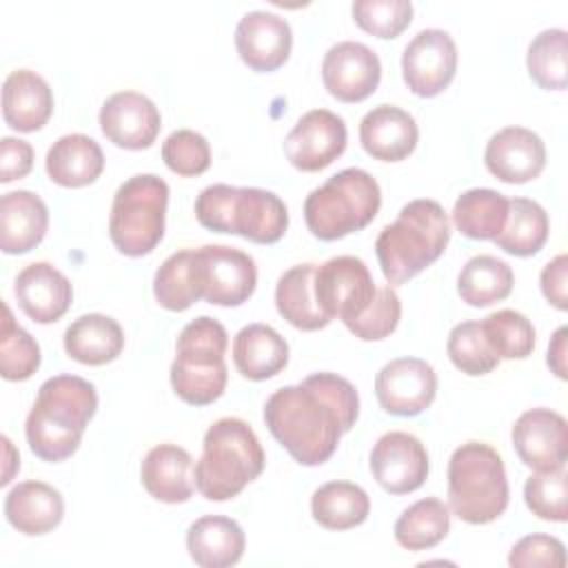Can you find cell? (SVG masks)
<instances>
[{"instance_id":"cell-1","label":"cell","mask_w":568,"mask_h":568,"mask_svg":"<svg viewBox=\"0 0 568 568\" xmlns=\"http://www.w3.org/2000/svg\"><path fill=\"white\" fill-rule=\"evenodd\" d=\"M359 415L355 386L335 373H313L277 388L264 404L271 435L302 466L324 464Z\"/></svg>"},{"instance_id":"cell-2","label":"cell","mask_w":568,"mask_h":568,"mask_svg":"<svg viewBox=\"0 0 568 568\" xmlns=\"http://www.w3.org/2000/svg\"><path fill=\"white\" fill-rule=\"evenodd\" d=\"M95 410L98 393L91 382L78 375L49 377L24 422L29 448L51 464L71 457Z\"/></svg>"},{"instance_id":"cell-3","label":"cell","mask_w":568,"mask_h":568,"mask_svg":"<svg viewBox=\"0 0 568 568\" xmlns=\"http://www.w3.org/2000/svg\"><path fill=\"white\" fill-rule=\"evenodd\" d=\"M450 240V222L435 200H413L375 240V253L388 284H404L442 257Z\"/></svg>"},{"instance_id":"cell-4","label":"cell","mask_w":568,"mask_h":568,"mask_svg":"<svg viewBox=\"0 0 568 568\" xmlns=\"http://www.w3.org/2000/svg\"><path fill=\"white\" fill-rule=\"evenodd\" d=\"M266 457L255 430L240 417L213 422L195 464V488L209 501L237 497L264 470Z\"/></svg>"},{"instance_id":"cell-5","label":"cell","mask_w":568,"mask_h":568,"mask_svg":"<svg viewBox=\"0 0 568 568\" xmlns=\"http://www.w3.org/2000/svg\"><path fill=\"white\" fill-rule=\"evenodd\" d=\"M197 222L213 233L242 235L255 244H275L288 229L286 204L266 189L211 184L195 197Z\"/></svg>"},{"instance_id":"cell-6","label":"cell","mask_w":568,"mask_h":568,"mask_svg":"<svg viewBox=\"0 0 568 568\" xmlns=\"http://www.w3.org/2000/svg\"><path fill=\"white\" fill-rule=\"evenodd\" d=\"M448 506L466 524H490L508 506L501 455L486 442H466L448 459Z\"/></svg>"},{"instance_id":"cell-7","label":"cell","mask_w":568,"mask_h":568,"mask_svg":"<svg viewBox=\"0 0 568 568\" xmlns=\"http://www.w3.org/2000/svg\"><path fill=\"white\" fill-rule=\"evenodd\" d=\"M379 204L382 191L377 180L368 171L351 166L331 175L306 195L304 220L315 237L333 242L368 226Z\"/></svg>"},{"instance_id":"cell-8","label":"cell","mask_w":568,"mask_h":568,"mask_svg":"<svg viewBox=\"0 0 568 568\" xmlns=\"http://www.w3.org/2000/svg\"><path fill=\"white\" fill-rule=\"evenodd\" d=\"M226 344V328L209 315H200L182 328L171 364V386L182 402L209 406L222 397L229 379Z\"/></svg>"},{"instance_id":"cell-9","label":"cell","mask_w":568,"mask_h":568,"mask_svg":"<svg viewBox=\"0 0 568 568\" xmlns=\"http://www.w3.org/2000/svg\"><path fill=\"white\" fill-rule=\"evenodd\" d=\"M166 204L169 184L162 178L140 173L122 182L113 195L109 215L113 246L129 257L151 253L164 235Z\"/></svg>"},{"instance_id":"cell-10","label":"cell","mask_w":568,"mask_h":568,"mask_svg":"<svg viewBox=\"0 0 568 568\" xmlns=\"http://www.w3.org/2000/svg\"><path fill=\"white\" fill-rule=\"evenodd\" d=\"M191 275L200 300L217 306H240L257 286L253 257L226 244L191 248Z\"/></svg>"},{"instance_id":"cell-11","label":"cell","mask_w":568,"mask_h":568,"mask_svg":"<svg viewBox=\"0 0 568 568\" xmlns=\"http://www.w3.org/2000/svg\"><path fill=\"white\" fill-rule=\"evenodd\" d=\"M315 300L322 313L344 324L357 320L375 297V282L368 266L355 255H337L315 266Z\"/></svg>"},{"instance_id":"cell-12","label":"cell","mask_w":568,"mask_h":568,"mask_svg":"<svg viewBox=\"0 0 568 568\" xmlns=\"http://www.w3.org/2000/svg\"><path fill=\"white\" fill-rule=\"evenodd\" d=\"M457 47L448 31L424 29L402 53V75L406 87L419 98L439 95L455 78Z\"/></svg>"},{"instance_id":"cell-13","label":"cell","mask_w":568,"mask_h":568,"mask_svg":"<svg viewBox=\"0 0 568 568\" xmlns=\"http://www.w3.org/2000/svg\"><path fill=\"white\" fill-rule=\"evenodd\" d=\"M375 395L388 415L415 417L437 395L435 368L419 357H397L384 364L375 377Z\"/></svg>"},{"instance_id":"cell-14","label":"cell","mask_w":568,"mask_h":568,"mask_svg":"<svg viewBox=\"0 0 568 568\" xmlns=\"http://www.w3.org/2000/svg\"><path fill=\"white\" fill-rule=\"evenodd\" d=\"M346 124L328 109L304 113L284 138L286 160L306 173L333 164L346 149Z\"/></svg>"},{"instance_id":"cell-15","label":"cell","mask_w":568,"mask_h":568,"mask_svg":"<svg viewBox=\"0 0 568 568\" xmlns=\"http://www.w3.org/2000/svg\"><path fill=\"white\" fill-rule=\"evenodd\" d=\"M371 473L390 495L413 493L428 477V453L410 433H384L371 450Z\"/></svg>"},{"instance_id":"cell-16","label":"cell","mask_w":568,"mask_h":568,"mask_svg":"<svg viewBox=\"0 0 568 568\" xmlns=\"http://www.w3.org/2000/svg\"><path fill=\"white\" fill-rule=\"evenodd\" d=\"M513 446L535 473L564 468L568 459V424L550 408H530L513 426Z\"/></svg>"},{"instance_id":"cell-17","label":"cell","mask_w":568,"mask_h":568,"mask_svg":"<svg viewBox=\"0 0 568 568\" xmlns=\"http://www.w3.org/2000/svg\"><path fill=\"white\" fill-rule=\"evenodd\" d=\"M382 78L377 53L353 40L333 44L322 62L326 91L339 102H362L375 93Z\"/></svg>"},{"instance_id":"cell-18","label":"cell","mask_w":568,"mask_h":568,"mask_svg":"<svg viewBox=\"0 0 568 568\" xmlns=\"http://www.w3.org/2000/svg\"><path fill=\"white\" fill-rule=\"evenodd\" d=\"M162 126V118L153 100L138 91H118L109 95L100 109V129L109 142L120 149H149Z\"/></svg>"},{"instance_id":"cell-19","label":"cell","mask_w":568,"mask_h":568,"mask_svg":"<svg viewBox=\"0 0 568 568\" xmlns=\"http://www.w3.org/2000/svg\"><path fill=\"white\" fill-rule=\"evenodd\" d=\"M293 47L291 24L271 11H248L235 27V49L242 62L257 71L271 73L280 69Z\"/></svg>"},{"instance_id":"cell-20","label":"cell","mask_w":568,"mask_h":568,"mask_svg":"<svg viewBox=\"0 0 568 568\" xmlns=\"http://www.w3.org/2000/svg\"><path fill=\"white\" fill-rule=\"evenodd\" d=\"M484 162L497 180L524 184L544 171L546 146L535 131L524 126H506L488 140Z\"/></svg>"},{"instance_id":"cell-21","label":"cell","mask_w":568,"mask_h":568,"mask_svg":"<svg viewBox=\"0 0 568 568\" xmlns=\"http://www.w3.org/2000/svg\"><path fill=\"white\" fill-rule=\"evenodd\" d=\"M13 295L27 317L38 324H51L69 311L73 286L69 277L53 264L33 262L18 273L13 282Z\"/></svg>"},{"instance_id":"cell-22","label":"cell","mask_w":568,"mask_h":568,"mask_svg":"<svg viewBox=\"0 0 568 568\" xmlns=\"http://www.w3.org/2000/svg\"><path fill=\"white\" fill-rule=\"evenodd\" d=\"M419 140V129L415 118L395 106L379 104L373 106L359 122V142L364 151L382 162H399L408 158Z\"/></svg>"},{"instance_id":"cell-23","label":"cell","mask_w":568,"mask_h":568,"mask_svg":"<svg viewBox=\"0 0 568 568\" xmlns=\"http://www.w3.org/2000/svg\"><path fill=\"white\" fill-rule=\"evenodd\" d=\"M140 479L153 499L184 504L195 490L193 457L182 446L158 444L146 453L140 466Z\"/></svg>"},{"instance_id":"cell-24","label":"cell","mask_w":568,"mask_h":568,"mask_svg":"<svg viewBox=\"0 0 568 568\" xmlns=\"http://www.w3.org/2000/svg\"><path fill=\"white\" fill-rule=\"evenodd\" d=\"M49 229V211L31 191H9L0 197V248L20 255L36 248Z\"/></svg>"},{"instance_id":"cell-25","label":"cell","mask_w":568,"mask_h":568,"mask_svg":"<svg viewBox=\"0 0 568 568\" xmlns=\"http://www.w3.org/2000/svg\"><path fill=\"white\" fill-rule=\"evenodd\" d=\"M53 111V93L47 80L31 69H16L2 84V118L22 133L38 131Z\"/></svg>"},{"instance_id":"cell-26","label":"cell","mask_w":568,"mask_h":568,"mask_svg":"<svg viewBox=\"0 0 568 568\" xmlns=\"http://www.w3.org/2000/svg\"><path fill=\"white\" fill-rule=\"evenodd\" d=\"M7 521L22 535H47L60 526L64 515V499L60 490L44 481H22L7 493Z\"/></svg>"},{"instance_id":"cell-27","label":"cell","mask_w":568,"mask_h":568,"mask_svg":"<svg viewBox=\"0 0 568 568\" xmlns=\"http://www.w3.org/2000/svg\"><path fill=\"white\" fill-rule=\"evenodd\" d=\"M246 537L242 526L222 515H204L186 530V550L202 568H229L244 555Z\"/></svg>"},{"instance_id":"cell-28","label":"cell","mask_w":568,"mask_h":568,"mask_svg":"<svg viewBox=\"0 0 568 568\" xmlns=\"http://www.w3.org/2000/svg\"><path fill=\"white\" fill-rule=\"evenodd\" d=\"M44 166L51 182L67 189H80L100 178L104 169V153L93 138L84 133H69L51 144Z\"/></svg>"},{"instance_id":"cell-29","label":"cell","mask_w":568,"mask_h":568,"mask_svg":"<svg viewBox=\"0 0 568 568\" xmlns=\"http://www.w3.org/2000/svg\"><path fill=\"white\" fill-rule=\"evenodd\" d=\"M233 362L242 377L262 382L275 377L288 364L286 339L266 324H248L233 339Z\"/></svg>"},{"instance_id":"cell-30","label":"cell","mask_w":568,"mask_h":568,"mask_svg":"<svg viewBox=\"0 0 568 568\" xmlns=\"http://www.w3.org/2000/svg\"><path fill=\"white\" fill-rule=\"evenodd\" d=\"M124 348L122 326L102 313L80 315L64 331V351L71 359L87 366L113 362Z\"/></svg>"},{"instance_id":"cell-31","label":"cell","mask_w":568,"mask_h":568,"mask_svg":"<svg viewBox=\"0 0 568 568\" xmlns=\"http://www.w3.org/2000/svg\"><path fill=\"white\" fill-rule=\"evenodd\" d=\"M315 266L317 264H297L282 273L275 286V306L280 315L300 331H320L331 324L322 313L315 300Z\"/></svg>"},{"instance_id":"cell-32","label":"cell","mask_w":568,"mask_h":568,"mask_svg":"<svg viewBox=\"0 0 568 568\" xmlns=\"http://www.w3.org/2000/svg\"><path fill=\"white\" fill-rule=\"evenodd\" d=\"M371 499L366 490L351 481H328L311 497L313 519L328 530H348L366 521Z\"/></svg>"},{"instance_id":"cell-33","label":"cell","mask_w":568,"mask_h":568,"mask_svg":"<svg viewBox=\"0 0 568 568\" xmlns=\"http://www.w3.org/2000/svg\"><path fill=\"white\" fill-rule=\"evenodd\" d=\"M508 217V197L493 189L464 191L453 206V222L470 240H495Z\"/></svg>"},{"instance_id":"cell-34","label":"cell","mask_w":568,"mask_h":568,"mask_svg":"<svg viewBox=\"0 0 568 568\" xmlns=\"http://www.w3.org/2000/svg\"><path fill=\"white\" fill-rule=\"evenodd\" d=\"M548 215L541 204L528 197L508 200V217L504 231L493 240L501 251L528 257L541 251L548 240Z\"/></svg>"},{"instance_id":"cell-35","label":"cell","mask_w":568,"mask_h":568,"mask_svg":"<svg viewBox=\"0 0 568 568\" xmlns=\"http://www.w3.org/2000/svg\"><path fill=\"white\" fill-rule=\"evenodd\" d=\"M513 268L493 255L470 257L457 277V293L468 306H490L510 295Z\"/></svg>"},{"instance_id":"cell-36","label":"cell","mask_w":568,"mask_h":568,"mask_svg":"<svg viewBox=\"0 0 568 568\" xmlns=\"http://www.w3.org/2000/svg\"><path fill=\"white\" fill-rule=\"evenodd\" d=\"M450 530V510L437 497L410 504L395 521V539L406 550H428Z\"/></svg>"},{"instance_id":"cell-37","label":"cell","mask_w":568,"mask_h":568,"mask_svg":"<svg viewBox=\"0 0 568 568\" xmlns=\"http://www.w3.org/2000/svg\"><path fill=\"white\" fill-rule=\"evenodd\" d=\"M40 366L38 342L16 324L11 308L2 304L0 322V375L9 382L29 379Z\"/></svg>"},{"instance_id":"cell-38","label":"cell","mask_w":568,"mask_h":568,"mask_svg":"<svg viewBox=\"0 0 568 568\" xmlns=\"http://www.w3.org/2000/svg\"><path fill=\"white\" fill-rule=\"evenodd\" d=\"M530 78L546 91L566 89V31L544 29L537 33L526 53Z\"/></svg>"},{"instance_id":"cell-39","label":"cell","mask_w":568,"mask_h":568,"mask_svg":"<svg viewBox=\"0 0 568 568\" xmlns=\"http://www.w3.org/2000/svg\"><path fill=\"white\" fill-rule=\"evenodd\" d=\"M479 324L499 359H526L535 348V328L530 320L513 308L495 311Z\"/></svg>"},{"instance_id":"cell-40","label":"cell","mask_w":568,"mask_h":568,"mask_svg":"<svg viewBox=\"0 0 568 568\" xmlns=\"http://www.w3.org/2000/svg\"><path fill=\"white\" fill-rule=\"evenodd\" d=\"M446 351L455 368L473 377L495 371L501 362L479 322H462L453 326Z\"/></svg>"},{"instance_id":"cell-41","label":"cell","mask_w":568,"mask_h":568,"mask_svg":"<svg viewBox=\"0 0 568 568\" xmlns=\"http://www.w3.org/2000/svg\"><path fill=\"white\" fill-rule=\"evenodd\" d=\"M153 295L166 311H186L200 300L191 275V248L169 255L153 277Z\"/></svg>"},{"instance_id":"cell-42","label":"cell","mask_w":568,"mask_h":568,"mask_svg":"<svg viewBox=\"0 0 568 568\" xmlns=\"http://www.w3.org/2000/svg\"><path fill=\"white\" fill-rule=\"evenodd\" d=\"M524 499L532 515L546 521H566L568 519V479L566 466L555 470H541L526 479Z\"/></svg>"},{"instance_id":"cell-43","label":"cell","mask_w":568,"mask_h":568,"mask_svg":"<svg viewBox=\"0 0 568 568\" xmlns=\"http://www.w3.org/2000/svg\"><path fill=\"white\" fill-rule=\"evenodd\" d=\"M359 29L375 38H397L413 20V2L408 0H357L351 7Z\"/></svg>"},{"instance_id":"cell-44","label":"cell","mask_w":568,"mask_h":568,"mask_svg":"<svg viewBox=\"0 0 568 568\" xmlns=\"http://www.w3.org/2000/svg\"><path fill=\"white\" fill-rule=\"evenodd\" d=\"M162 160L173 173L182 178H193L209 169L211 146L202 133L191 129H178L162 142Z\"/></svg>"},{"instance_id":"cell-45","label":"cell","mask_w":568,"mask_h":568,"mask_svg":"<svg viewBox=\"0 0 568 568\" xmlns=\"http://www.w3.org/2000/svg\"><path fill=\"white\" fill-rule=\"evenodd\" d=\"M399 317H402V302L397 291L388 284L375 291L371 306L357 320L346 324V328L364 342H377L388 337L397 328Z\"/></svg>"},{"instance_id":"cell-46","label":"cell","mask_w":568,"mask_h":568,"mask_svg":"<svg viewBox=\"0 0 568 568\" xmlns=\"http://www.w3.org/2000/svg\"><path fill=\"white\" fill-rule=\"evenodd\" d=\"M508 564L513 568H530V566H550L564 568L566 566V548L557 537L550 535H528L519 539L510 555Z\"/></svg>"},{"instance_id":"cell-47","label":"cell","mask_w":568,"mask_h":568,"mask_svg":"<svg viewBox=\"0 0 568 568\" xmlns=\"http://www.w3.org/2000/svg\"><path fill=\"white\" fill-rule=\"evenodd\" d=\"M33 166V146L20 138L0 140V182H13L24 178Z\"/></svg>"},{"instance_id":"cell-48","label":"cell","mask_w":568,"mask_h":568,"mask_svg":"<svg viewBox=\"0 0 568 568\" xmlns=\"http://www.w3.org/2000/svg\"><path fill=\"white\" fill-rule=\"evenodd\" d=\"M566 282H568V257H566V253H561L544 266L541 277H539L544 297L548 300V304H552L559 311L568 308Z\"/></svg>"},{"instance_id":"cell-49","label":"cell","mask_w":568,"mask_h":568,"mask_svg":"<svg viewBox=\"0 0 568 568\" xmlns=\"http://www.w3.org/2000/svg\"><path fill=\"white\" fill-rule=\"evenodd\" d=\"M566 337H568V328H566V326L557 328L555 335H552V342H550V346H548V357H546L550 371H552L559 379H566V377H568V373H566V353H568Z\"/></svg>"},{"instance_id":"cell-50","label":"cell","mask_w":568,"mask_h":568,"mask_svg":"<svg viewBox=\"0 0 568 568\" xmlns=\"http://www.w3.org/2000/svg\"><path fill=\"white\" fill-rule=\"evenodd\" d=\"M2 444H4V453H7V470H4V475H2V479H0V484L7 486V484L11 481V475H13L9 466H20V457H18V455L11 457V455H13V446H11L9 437H2Z\"/></svg>"}]
</instances>
